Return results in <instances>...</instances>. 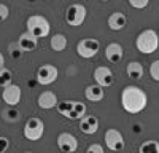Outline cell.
<instances>
[{"instance_id": "obj_1", "label": "cell", "mask_w": 159, "mask_h": 153, "mask_svg": "<svg viewBox=\"0 0 159 153\" xmlns=\"http://www.w3.org/2000/svg\"><path fill=\"white\" fill-rule=\"evenodd\" d=\"M148 104V97H147V93L143 91L142 88L139 86H126L121 93V105L123 109L127 112V113H140Z\"/></svg>"}, {"instance_id": "obj_2", "label": "cell", "mask_w": 159, "mask_h": 153, "mask_svg": "<svg viewBox=\"0 0 159 153\" xmlns=\"http://www.w3.org/2000/svg\"><path fill=\"white\" fill-rule=\"evenodd\" d=\"M135 46L142 54H151L159 48V35L153 29H145L137 35Z\"/></svg>"}, {"instance_id": "obj_3", "label": "cell", "mask_w": 159, "mask_h": 153, "mask_svg": "<svg viewBox=\"0 0 159 153\" xmlns=\"http://www.w3.org/2000/svg\"><path fill=\"white\" fill-rule=\"evenodd\" d=\"M51 26L48 22V19L45 16L40 15H34L27 18V32L32 34L35 38H45L49 35Z\"/></svg>"}, {"instance_id": "obj_4", "label": "cell", "mask_w": 159, "mask_h": 153, "mask_svg": "<svg viewBox=\"0 0 159 153\" xmlns=\"http://www.w3.org/2000/svg\"><path fill=\"white\" fill-rule=\"evenodd\" d=\"M22 132L27 140H38V139H42V136L45 132V123L37 117H32L25 121Z\"/></svg>"}, {"instance_id": "obj_5", "label": "cell", "mask_w": 159, "mask_h": 153, "mask_svg": "<svg viewBox=\"0 0 159 153\" xmlns=\"http://www.w3.org/2000/svg\"><path fill=\"white\" fill-rule=\"evenodd\" d=\"M86 8L84 5L81 3H73L67 8V11H65V21H67L69 26H72V27H78V26H81L86 19Z\"/></svg>"}, {"instance_id": "obj_6", "label": "cell", "mask_w": 159, "mask_h": 153, "mask_svg": "<svg viewBox=\"0 0 159 153\" xmlns=\"http://www.w3.org/2000/svg\"><path fill=\"white\" fill-rule=\"evenodd\" d=\"M99 48H100L99 40H96V38H83L76 45V53L84 59H89V58H94L97 54Z\"/></svg>"}, {"instance_id": "obj_7", "label": "cell", "mask_w": 159, "mask_h": 153, "mask_svg": "<svg viewBox=\"0 0 159 153\" xmlns=\"http://www.w3.org/2000/svg\"><path fill=\"white\" fill-rule=\"evenodd\" d=\"M59 76V70L56 66H51V64H45V66L38 67L37 70V81L40 85H51L57 80Z\"/></svg>"}, {"instance_id": "obj_8", "label": "cell", "mask_w": 159, "mask_h": 153, "mask_svg": "<svg viewBox=\"0 0 159 153\" xmlns=\"http://www.w3.org/2000/svg\"><path fill=\"white\" fill-rule=\"evenodd\" d=\"M105 145H107L111 151H121L124 148V137L115 128H110V129L105 132Z\"/></svg>"}, {"instance_id": "obj_9", "label": "cell", "mask_w": 159, "mask_h": 153, "mask_svg": "<svg viewBox=\"0 0 159 153\" xmlns=\"http://www.w3.org/2000/svg\"><path fill=\"white\" fill-rule=\"evenodd\" d=\"M21 96H22L21 86H18L15 83L3 88V93H2V99H3V102L8 104V107H16L21 100Z\"/></svg>"}, {"instance_id": "obj_10", "label": "cell", "mask_w": 159, "mask_h": 153, "mask_svg": "<svg viewBox=\"0 0 159 153\" xmlns=\"http://www.w3.org/2000/svg\"><path fill=\"white\" fill-rule=\"evenodd\" d=\"M57 147L62 153H73L78 148V140L70 132H62L57 136Z\"/></svg>"}, {"instance_id": "obj_11", "label": "cell", "mask_w": 159, "mask_h": 153, "mask_svg": "<svg viewBox=\"0 0 159 153\" xmlns=\"http://www.w3.org/2000/svg\"><path fill=\"white\" fill-rule=\"evenodd\" d=\"M94 80H96V85H99V86H102L105 89V88L111 86L113 81H115L113 72L108 67H105V66H99L94 70Z\"/></svg>"}, {"instance_id": "obj_12", "label": "cell", "mask_w": 159, "mask_h": 153, "mask_svg": "<svg viewBox=\"0 0 159 153\" xmlns=\"http://www.w3.org/2000/svg\"><path fill=\"white\" fill-rule=\"evenodd\" d=\"M80 129H81L83 134H88V136L96 134L97 129H99V120L94 115H86V117L81 118V121H80Z\"/></svg>"}, {"instance_id": "obj_13", "label": "cell", "mask_w": 159, "mask_h": 153, "mask_svg": "<svg viewBox=\"0 0 159 153\" xmlns=\"http://www.w3.org/2000/svg\"><path fill=\"white\" fill-rule=\"evenodd\" d=\"M37 104H38L40 109L49 110V109H52V107L57 105V96L52 93V91H43L42 94L38 96Z\"/></svg>"}, {"instance_id": "obj_14", "label": "cell", "mask_w": 159, "mask_h": 153, "mask_svg": "<svg viewBox=\"0 0 159 153\" xmlns=\"http://www.w3.org/2000/svg\"><path fill=\"white\" fill-rule=\"evenodd\" d=\"M18 45L22 51H34L37 46H38V38H35L32 34L29 32H24L19 35L18 38Z\"/></svg>"}, {"instance_id": "obj_15", "label": "cell", "mask_w": 159, "mask_h": 153, "mask_svg": "<svg viewBox=\"0 0 159 153\" xmlns=\"http://www.w3.org/2000/svg\"><path fill=\"white\" fill-rule=\"evenodd\" d=\"M105 56H107L110 62H119L124 56V49L119 43H110L105 48Z\"/></svg>"}, {"instance_id": "obj_16", "label": "cell", "mask_w": 159, "mask_h": 153, "mask_svg": "<svg viewBox=\"0 0 159 153\" xmlns=\"http://www.w3.org/2000/svg\"><path fill=\"white\" fill-rule=\"evenodd\" d=\"M126 22H127V18L124 13L116 11L113 15H110V18H108V27L111 30H123L126 27Z\"/></svg>"}, {"instance_id": "obj_17", "label": "cell", "mask_w": 159, "mask_h": 153, "mask_svg": "<svg viewBox=\"0 0 159 153\" xmlns=\"http://www.w3.org/2000/svg\"><path fill=\"white\" fill-rule=\"evenodd\" d=\"M84 96L91 102H100L105 97V89L99 85H89L84 91Z\"/></svg>"}, {"instance_id": "obj_18", "label": "cell", "mask_w": 159, "mask_h": 153, "mask_svg": "<svg viewBox=\"0 0 159 153\" xmlns=\"http://www.w3.org/2000/svg\"><path fill=\"white\" fill-rule=\"evenodd\" d=\"M49 45L54 51H64L67 48V37L64 34H54L49 40Z\"/></svg>"}, {"instance_id": "obj_19", "label": "cell", "mask_w": 159, "mask_h": 153, "mask_svg": "<svg viewBox=\"0 0 159 153\" xmlns=\"http://www.w3.org/2000/svg\"><path fill=\"white\" fill-rule=\"evenodd\" d=\"M126 72H127V76H130V78L140 80V78H142V75H143V66H142L140 62H137V61L129 62Z\"/></svg>"}, {"instance_id": "obj_20", "label": "cell", "mask_w": 159, "mask_h": 153, "mask_svg": "<svg viewBox=\"0 0 159 153\" xmlns=\"http://www.w3.org/2000/svg\"><path fill=\"white\" fill-rule=\"evenodd\" d=\"M84 117H86V105L83 104V102L73 100V110L70 112V115L67 118H70V120H81Z\"/></svg>"}, {"instance_id": "obj_21", "label": "cell", "mask_w": 159, "mask_h": 153, "mask_svg": "<svg viewBox=\"0 0 159 153\" xmlns=\"http://www.w3.org/2000/svg\"><path fill=\"white\" fill-rule=\"evenodd\" d=\"M139 153H159V142L157 140H147L140 145Z\"/></svg>"}, {"instance_id": "obj_22", "label": "cell", "mask_w": 159, "mask_h": 153, "mask_svg": "<svg viewBox=\"0 0 159 153\" xmlns=\"http://www.w3.org/2000/svg\"><path fill=\"white\" fill-rule=\"evenodd\" d=\"M13 81V72L7 67L0 69V88H7Z\"/></svg>"}, {"instance_id": "obj_23", "label": "cell", "mask_w": 159, "mask_h": 153, "mask_svg": "<svg viewBox=\"0 0 159 153\" xmlns=\"http://www.w3.org/2000/svg\"><path fill=\"white\" fill-rule=\"evenodd\" d=\"M57 112L61 115H64V117H69L70 112L73 110V100H62V102H57L56 105Z\"/></svg>"}, {"instance_id": "obj_24", "label": "cell", "mask_w": 159, "mask_h": 153, "mask_svg": "<svg viewBox=\"0 0 159 153\" xmlns=\"http://www.w3.org/2000/svg\"><path fill=\"white\" fill-rule=\"evenodd\" d=\"M2 117H3L7 121L13 123V121H18L21 115H19V112H18L15 107H8V109H5V110L2 112Z\"/></svg>"}, {"instance_id": "obj_25", "label": "cell", "mask_w": 159, "mask_h": 153, "mask_svg": "<svg viewBox=\"0 0 159 153\" xmlns=\"http://www.w3.org/2000/svg\"><path fill=\"white\" fill-rule=\"evenodd\" d=\"M8 49H10V54H11V58H13V59H19V58L22 56V53H24V51L19 48V45H18V43H10Z\"/></svg>"}, {"instance_id": "obj_26", "label": "cell", "mask_w": 159, "mask_h": 153, "mask_svg": "<svg viewBox=\"0 0 159 153\" xmlns=\"http://www.w3.org/2000/svg\"><path fill=\"white\" fill-rule=\"evenodd\" d=\"M150 75H151L153 80L159 81V59L151 62V66H150Z\"/></svg>"}, {"instance_id": "obj_27", "label": "cell", "mask_w": 159, "mask_h": 153, "mask_svg": "<svg viewBox=\"0 0 159 153\" xmlns=\"http://www.w3.org/2000/svg\"><path fill=\"white\" fill-rule=\"evenodd\" d=\"M129 5L132 8H137V10H142V8H147L150 5L148 0H129Z\"/></svg>"}, {"instance_id": "obj_28", "label": "cell", "mask_w": 159, "mask_h": 153, "mask_svg": "<svg viewBox=\"0 0 159 153\" xmlns=\"http://www.w3.org/2000/svg\"><path fill=\"white\" fill-rule=\"evenodd\" d=\"M10 16V10L5 3H0V22H3Z\"/></svg>"}, {"instance_id": "obj_29", "label": "cell", "mask_w": 159, "mask_h": 153, "mask_svg": "<svg viewBox=\"0 0 159 153\" xmlns=\"http://www.w3.org/2000/svg\"><path fill=\"white\" fill-rule=\"evenodd\" d=\"M86 153H105V151H103V147L100 144H91L88 147Z\"/></svg>"}, {"instance_id": "obj_30", "label": "cell", "mask_w": 159, "mask_h": 153, "mask_svg": "<svg viewBox=\"0 0 159 153\" xmlns=\"http://www.w3.org/2000/svg\"><path fill=\"white\" fill-rule=\"evenodd\" d=\"M8 147H10V140L7 137H3V136H0V151L5 153L8 150Z\"/></svg>"}, {"instance_id": "obj_31", "label": "cell", "mask_w": 159, "mask_h": 153, "mask_svg": "<svg viewBox=\"0 0 159 153\" xmlns=\"http://www.w3.org/2000/svg\"><path fill=\"white\" fill-rule=\"evenodd\" d=\"M5 67V58H3V54L0 53V69H3Z\"/></svg>"}, {"instance_id": "obj_32", "label": "cell", "mask_w": 159, "mask_h": 153, "mask_svg": "<svg viewBox=\"0 0 159 153\" xmlns=\"http://www.w3.org/2000/svg\"><path fill=\"white\" fill-rule=\"evenodd\" d=\"M24 153H34V151H24Z\"/></svg>"}, {"instance_id": "obj_33", "label": "cell", "mask_w": 159, "mask_h": 153, "mask_svg": "<svg viewBox=\"0 0 159 153\" xmlns=\"http://www.w3.org/2000/svg\"><path fill=\"white\" fill-rule=\"evenodd\" d=\"M0 153H3V151H0Z\"/></svg>"}]
</instances>
